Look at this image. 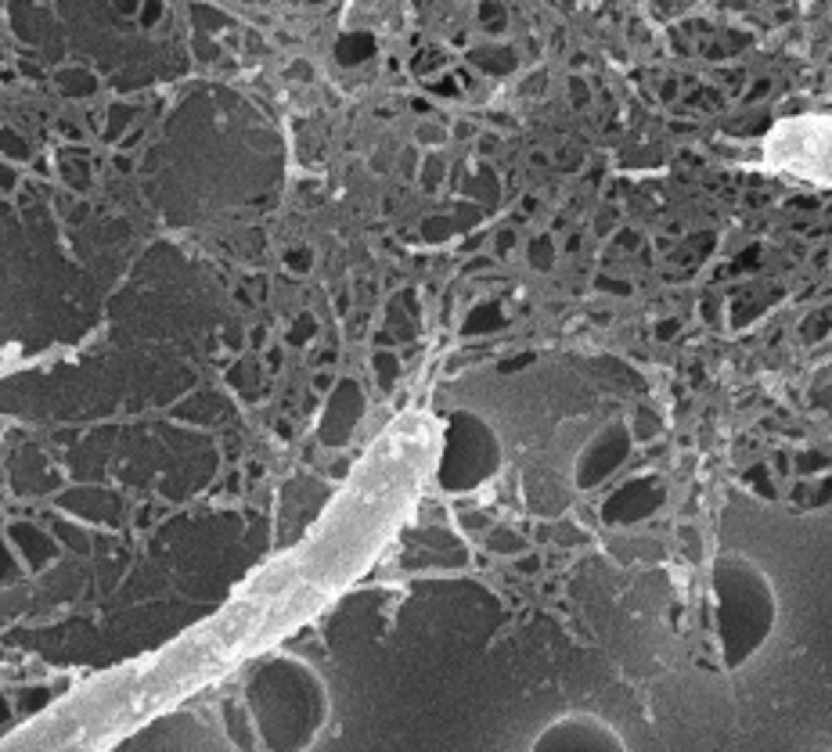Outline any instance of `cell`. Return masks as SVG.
I'll return each mask as SVG.
<instances>
[{"instance_id": "12", "label": "cell", "mask_w": 832, "mask_h": 752, "mask_svg": "<svg viewBox=\"0 0 832 752\" xmlns=\"http://www.w3.org/2000/svg\"><path fill=\"white\" fill-rule=\"evenodd\" d=\"M530 360H533L530 353H523V357H512V360H505V364H501V371H505V375H508V371H519V367H526Z\"/></svg>"}, {"instance_id": "14", "label": "cell", "mask_w": 832, "mask_h": 752, "mask_svg": "<svg viewBox=\"0 0 832 752\" xmlns=\"http://www.w3.org/2000/svg\"><path fill=\"white\" fill-rule=\"evenodd\" d=\"M674 331H678V321H667V324H659V328H656V335H659V338H667V335H674Z\"/></svg>"}, {"instance_id": "3", "label": "cell", "mask_w": 832, "mask_h": 752, "mask_svg": "<svg viewBox=\"0 0 832 752\" xmlns=\"http://www.w3.org/2000/svg\"><path fill=\"white\" fill-rule=\"evenodd\" d=\"M659 504V493H656V483H627L613 500L605 504V518H613V522H631V518L645 515L649 507Z\"/></svg>"}, {"instance_id": "7", "label": "cell", "mask_w": 832, "mask_h": 752, "mask_svg": "<svg viewBox=\"0 0 832 752\" xmlns=\"http://www.w3.org/2000/svg\"><path fill=\"white\" fill-rule=\"evenodd\" d=\"M310 335H314V321H299V324L289 331V342H292V345H299V342H306Z\"/></svg>"}, {"instance_id": "13", "label": "cell", "mask_w": 832, "mask_h": 752, "mask_svg": "<svg viewBox=\"0 0 832 752\" xmlns=\"http://www.w3.org/2000/svg\"><path fill=\"white\" fill-rule=\"evenodd\" d=\"M289 267H296V270H306V267H310V256H306V252H296V256L289 252Z\"/></svg>"}, {"instance_id": "5", "label": "cell", "mask_w": 832, "mask_h": 752, "mask_svg": "<svg viewBox=\"0 0 832 752\" xmlns=\"http://www.w3.org/2000/svg\"><path fill=\"white\" fill-rule=\"evenodd\" d=\"M490 547L501 551V554H508V551H519L523 540H519L516 533H508V530H494V533H490Z\"/></svg>"}, {"instance_id": "2", "label": "cell", "mask_w": 832, "mask_h": 752, "mask_svg": "<svg viewBox=\"0 0 832 752\" xmlns=\"http://www.w3.org/2000/svg\"><path fill=\"white\" fill-rule=\"evenodd\" d=\"M624 453H627V439H624V432H620V429H609V432H605V436L587 450L584 465H580V472H577V483H580V486L598 483L605 472H613V468L620 465Z\"/></svg>"}, {"instance_id": "1", "label": "cell", "mask_w": 832, "mask_h": 752, "mask_svg": "<svg viewBox=\"0 0 832 752\" xmlns=\"http://www.w3.org/2000/svg\"><path fill=\"white\" fill-rule=\"evenodd\" d=\"M361 418V389L353 382H343L336 389V396H331L328 403V411H324V421H321V439L331 443V446H339L346 443L353 421Z\"/></svg>"}, {"instance_id": "11", "label": "cell", "mask_w": 832, "mask_h": 752, "mask_svg": "<svg viewBox=\"0 0 832 752\" xmlns=\"http://www.w3.org/2000/svg\"><path fill=\"white\" fill-rule=\"evenodd\" d=\"M598 288H605V292H617V296H627V292H631V284H624V281H598Z\"/></svg>"}, {"instance_id": "4", "label": "cell", "mask_w": 832, "mask_h": 752, "mask_svg": "<svg viewBox=\"0 0 832 752\" xmlns=\"http://www.w3.org/2000/svg\"><path fill=\"white\" fill-rule=\"evenodd\" d=\"M505 324V317H501V310L497 306H479L476 313H472V321H465V335H479V331H490V328H501Z\"/></svg>"}, {"instance_id": "10", "label": "cell", "mask_w": 832, "mask_h": 752, "mask_svg": "<svg viewBox=\"0 0 832 752\" xmlns=\"http://www.w3.org/2000/svg\"><path fill=\"white\" fill-rule=\"evenodd\" d=\"M746 479H757V486H760V493H764V497H771V493H774V490L767 486V476H764V468H760V465H757V468H753Z\"/></svg>"}, {"instance_id": "9", "label": "cell", "mask_w": 832, "mask_h": 752, "mask_svg": "<svg viewBox=\"0 0 832 752\" xmlns=\"http://www.w3.org/2000/svg\"><path fill=\"white\" fill-rule=\"evenodd\" d=\"M533 263H537V267H548V263H551L548 242H537V245H533Z\"/></svg>"}, {"instance_id": "17", "label": "cell", "mask_w": 832, "mask_h": 752, "mask_svg": "<svg viewBox=\"0 0 832 752\" xmlns=\"http://www.w3.org/2000/svg\"><path fill=\"white\" fill-rule=\"evenodd\" d=\"M519 569H523V572H537V558H526Z\"/></svg>"}, {"instance_id": "6", "label": "cell", "mask_w": 832, "mask_h": 752, "mask_svg": "<svg viewBox=\"0 0 832 752\" xmlns=\"http://www.w3.org/2000/svg\"><path fill=\"white\" fill-rule=\"evenodd\" d=\"M375 367H378V375H382V385H393V382H397L400 364H397L390 353H378V357H375Z\"/></svg>"}, {"instance_id": "16", "label": "cell", "mask_w": 832, "mask_h": 752, "mask_svg": "<svg viewBox=\"0 0 832 752\" xmlns=\"http://www.w3.org/2000/svg\"><path fill=\"white\" fill-rule=\"evenodd\" d=\"M314 385H317V389H328V385H331V378H328V375H317V378H314Z\"/></svg>"}, {"instance_id": "8", "label": "cell", "mask_w": 832, "mask_h": 752, "mask_svg": "<svg viewBox=\"0 0 832 752\" xmlns=\"http://www.w3.org/2000/svg\"><path fill=\"white\" fill-rule=\"evenodd\" d=\"M825 331H828V321H825V313H821V321H818V324H811V321L804 324V338H821Z\"/></svg>"}, {"instance_id": "15", "label": "cell", "mask_w": 832, "mask_h": 752, "mask_svg": "<svg viewBox=\"0 0 832 752\" xmlns=\"http://www.w3.org/2000/svg\"><path fill=\"white\" fill-rule=\"evenodd\" d=\"M252 342H256V345H263V342H267V331H263V328H256V331H252Z\"/></svg>"}]
</instances>
